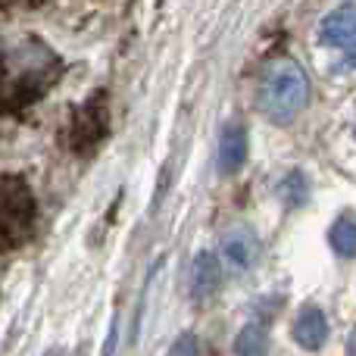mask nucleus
I'll list each match as a JSON object with an SVG mask.
<instances>
[{"label":"nucleus","mask_w":356,"mask_h":356,"mask_svg":"<svg viewBox=\"0 0 356 356\" xmlns=\"http://www.w3.org/2000/svg\"><path fill=\"white\" fill-rule=\"evenodd\" d=\"M257 100L269 122L275 125L294 122L309 104V75L291 56H278L263 69Z\"/></svg>","instance_id":"f257e3e1"},{"label":"nucleus","mask_w":356,"mask_h":356,"mask_svg":"<svg viewBox=\"0 0 356 356\" xmlns=\"http://www.w3.org/2000/svg\"><path fill=\"white\" fill-rule=\"evenodd\" d=\"M35 197L22 178L0 181V244L16 247L25 244L35 232Z\"/></svg>","instance_id":"f03ea898"},{"label":"nucleus","mask_w":356,"mask_h":356,"mask_svg":"<svg viewBox=\"0 0 356 356\" xmlns=\"http://www.w3.org/2000/svg\"><path fill=\"white\" fill-rule=\"evenodd\" d=\"M222 259L232 272H250L259 263V241L250 228L238 225L222 234Z\"/></svg>","instance_id":"7ed1b4c3"},{"label":"nucleus","mask_w":356,"mask_h":356,"mask_svg":"<svg viewBox=\"0 0 356 356\" xmlns=\"http://www.w3.org/2000/svg\"><path fill=\"white\" fill-rule=\"evenodd\" d=\"M319 38L328 47H338L347 54V60H353V44H356V16L353 3H344L338 10H332L319 25Z\"/></svg>","instance_id":"20e7f679"},{"label":"nucleus","mask_w":356,"mask_h":356,"mask_svg":"<svg viewBox=\"0 0 356 356\" xmlns=\"http://www.w3.org/2000/svg\"><path fill=\"white\" fill-rule=\"evenodd\" d=\"M247 160V131L241 125H225L219 135V150H216V163L219 172H238Z\"/></svg>","instance_id":"39448f33"},{"label":"nucleus","mask_w":356,"mask_h":356,"mask_svg":"<svg viewBox=\"0 0 356 356\" xmlns=\"http://www.w3.org/2000/svg\"><path fill=\"white\" fill-rule=\"evenodd\" d=\"M294 338H297V344L307 347V350H319V347L325 344L328 322H325V316H322V309H316V307L300 309V316H297V322H294Z\"/></svg>","instance_id":"423d86ee"},{"label":"nucleus","mask_w":356,"mask_h":356,"mask_svg":"<svg viewBox=\"0 0 356 356\" xmlns=\"http://www.w3.org/2000/svg\"><path fill=\"white\" fill-rule=\"evenodd\" d=\"M222 284V266L213 253H200L191 266V288H194V297H209L216 288Z\"/></svg>","instance_id":"0eeeda50"},{"label":"nucleus","mask_w":356,"mask_h":356,"mask_svg":"<svg viewBox=\"0 0 356 356\" xmlns=\"http://www.w3.org/2000/svg\"><path fill=\"white\" fill-rule=\"evenodd\" d=\"M234 353L238 356H266L269 353V334L259 322L241 328V334L234 338Z\"/></svg>","instance_id":"6e6552de"},{"label":"nucleus","mask_w":356,"mask_h":356,"mask_svg":"<svg viewBox=\"0 0 356 356\" xmlns=\"http://www.w3.org/2000/svg\"><path fill=\"white\" fill-rule=\"evenodd\" d=\"M332 247H334V253H338V257L353 259V253H356V225H353V216L350 213H344L332 225Z\"/></svg>","instance_id":"1a4fd4ad"},{"label":"nucleus","mask_w":356,"mask_h":356,"mask_svg":"<svg viewBox=\"0 0 356 356\" xmlns=\"http://www.w3.org/2000/svg\"><path fill=\"white\" fill-rule=\"evenodd\" d=\"M282 197L288 207H303V200L309 197V184L307 178H303V172H288L282 181Z\"/></svg>","instance_id":"9d476101"},{"label":"nucleus","mask_w":356,"mask_h":356,"mask_svg":"<svg viewBox=\"0 0 356 356\" xmlns=\"http://www.w3.org/2000/svg\"><path fill=\"white\" fill-rule=\"evenodd\" d=\"M169 356H197V338L194 334H181V338L172 344Z\"/></svg>","instance_id":"9b49d317"}]
</instances>
